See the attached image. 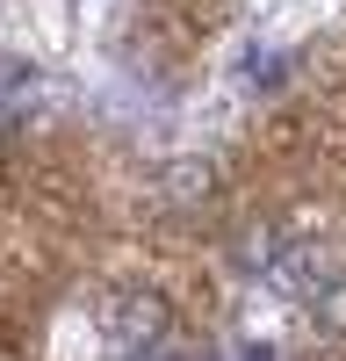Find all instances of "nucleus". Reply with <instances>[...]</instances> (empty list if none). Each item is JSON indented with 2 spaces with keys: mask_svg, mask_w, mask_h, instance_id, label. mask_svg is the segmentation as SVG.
Wrapping results in <instances>:
<instances>
[{
  "mask_svg": "<svg viewBox=\"0 0 346 361\" xmlns=\"http://www.w3.org/2000/svg\"><path fill=\"white\" fill-rule=\"evenodd\" d=\"M101 325L115 340V361H144V354L173 347V311H166V296H152V289H115Z\"/></svg>",
  "mask_w": 346,
  "mask_h": 361,
  "instance_id": "f257e3e1",
  "label": "nucleus"
},
{
  "mask_svg": "<svg viewBox=\"0 0 346 361\" xmlns=\"http://www.w3.org/2000/svg\"><path fill=\"white\" fill-rule=\"evenodd\" d=\"M245 361H274V354H267V347H245Z\"/></svg>",
  "mask_w": 346,
  "mask_h": 361,
  "instance_id": "20e7f679",
  "label": "nucleus"
},
{
  "mask_svg": "<svg viewBox=\"0 0 346 361\" xmlns=\"http://www.w3.org/2000/svg\"><path fill=\"white\" fill-rule=\"evenodd\" d=\"M310 318L325 325V333H339V340H346V267H339V275L310 296Z\"/></svg>",
  "mask_w": 346,
  "mask_h": 361,
  "instance_id": "7ed1b4c3",
  "label": "nucleus"
},
{
  "mask_svg": "<svg viewBox=\"0 0 346 361\" xmlns=\"http://www.w3.org/2000/svg\"><path fill=\"white\" fill-rule=\"evenodd\" d=\"M332 275H339V253L325 246V238H296V231H281L267 267H260V282H274L281 296H296V304H310Z\"/></svg>",
  "mask_w": 346,
  "mask_h": 361,
  "instance_id": "f03ea898",
  "label": "nucleus"
}]
</instances>
